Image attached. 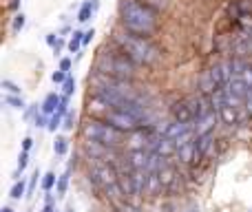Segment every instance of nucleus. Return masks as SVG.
I'll return each mask as SVG.
<instances>
[{"mask_svg": "<svg viewBox=\"0 0 252 212\" xmlns=\"http://www.w3.org/2000/svg\"><path fill=\"white\" fill-rule=\"evenodd\" d=\"M120 25L128 33L148 38L157 31V13L139 0H122L120 2Z\"/></svg>", "mask_w": 252, "mask_h": 212, "instance_id": "f257e3e1", "label": "nucleus"}, {"mask_svg": "<svg viewBox=\"0 0 252 212\" xmlns=\"http://www.w3.org/2000/svg\"><path fill=\"white\" fill-rule=\"evenodd\" d=\"M113 42L118 49L130 58L135 64H153L159 60V51L148 38H139V35L128 33L126 29H115L113 31Z\"/></svg>", "mask_w": 252, "mask_h": 212, "instance_id": "f03ea898", "label": "nucleus"}, {"mask_svg": "<svg viewBox=\"0 0 252 212\" xmlns=\"http://www.w3.org/2000/svg\"><path fill=\"white\" fill-rule=\"evenodd\" d=\"M135 69H137V64L122 51L113 53V51L102 49V53L97 56V62H95L97 73H104V75H109V78L126 80V82H130V80L135 78Z\"/></svg>", "mask_w": 252, "mask_h": 212, "instance_id": "7ed1b4c3", "label": "nucleus"}, {"mask_svg": "<svg viewBox=\"0 0 252 212\" xmlns=\"http://www.w3.org/2000/svg\"><path fill=\"white\" fill-rule=\"evenodd\" d=\"M80 133L87 142H97L102 146L109 148H118L124 144V133H120L118 128H113L111 124H106L104 120H97V117H89L84 120V124L80 126Z\"/></svg>", "mask_w": 252, "mask_h": 212, "instance_id": "20e7f679", "label": "nucleus"}, {"mask_svg": "<svg viewBox=\"0 0 252 212\" xmlns=\"http://www.w3.org/2000/svg\"><path fill=\"white\" fill-rule=\"evenodd\" d=\"M102 120L106 121V124H111L113 128H118L120 133H128V135H133L135 130H139L142 128V124H139L137 120H135L133 115H128L126 111H122V108H111L109 113H106Z\"/></svg>", "mask_w": 252, "mask_h": 212, "instance_id": "39448f33", "label": "nucleus"}, {"mask_svg": "<svg viewBox=\"0 0 252 212\" xmlns=\"http://www.w3.org/2000/svg\"><path fill=\"white\" fill-rule=\"evenodd\" d=\"M188 135H195V126L192 124H184V121H173L161 130V137L170 139V142H179V139L188 137Z\"/></svg>", "mask_w": 252, "mask_h": 212, "instance_id": "423d86ee", "label": "nucleus"}, {"mask_svg": "<svg viewBox=\"0 0 252 212\" xmlns=\"http://www.w3.org/2000/svg\"><path fill=\"white\" fill-rule=\"evenodd\" d=\"M170 115H173L175 121H184V124H192V121H195V113H192L190 100L175 102V104L170 106Z\"/></svg>", "mask_w": 252, "mask_h": 212, "instance_id": "0eeeda50", "label": "nucleus"}, {"mask_svg": "<svg viewBox=\"0 0 252 212\" xmlns=\"http://www.w3.org/2000/svg\"><path fill=\"white\" fill-rule=\"evenodd\" d=\"M84 151L89 152V157H91V159H100V161H104V164H109V161H115L113 148L102 146V144H97V142H87Z\"/></svg>", "mask_w": 252, "mask_h": 212, "instance_id": "6e6552de", "label": "nucleus"}, {"mask_svg": "<svg viewBox=\"0 0 252 212\" xmlns=\"http://www.w3.org/2000/svg\"><path fill=\"white\" fill-rule=\"evenodd\" d=\"M148 159H151V152L130 151L128 152V168L130 170H146L148 168Z\"/></svg>", "mask_w": 252, "mask_h": 212, "instance_id": "1a4fd4ad", "label": "nucleus"}, {"mask_svg": "<svg viewBox=\"0 0 252 212\" xmlns=\"http://www.w3.org/2000/svg\"><path fill=\"white\" fill-rule=\"evenodd\" d=\"M217 111H210L208 115H204L201 120L195 121V137H199V135H208L213 133V126H215V120H217Z\"/></svg>", "mask_w": 252, "mask_h": 212, "instance_id": "9d476101", "label": "nucleus"}, {"mask_svg": "<svg viewBox=\"0 0 252 212\" xmlns=\"http://www.w3.org/2000/svg\"><path fill=\"white\" fill-rule=\"evenodd\" d=\"M217 115H219V120H221L226 126L239 124V108H235V106H230V104H223L217 111Z\"/></svg>", "mask_w": 252, "mask_h": 212, "instance_id": "9b49d317", "label": "nucleus"}, {"mask_svg": "<svg viewBox=\"0 0 252 212\" xmlns=\"http://www.w3.org/2000/svg\"><path fill=\"white\" fill-rule=\"evenodd\" d=\"M60 102H62V95H58V93H49V95L42 100V104H40V108H42L44 115L51 117L53 113H56L58 108H60Z\"/></svg>", "mask_w": 252, "mask_h": 212, "instance_id": "f8f14e48", "label": "nucleus"}, {"mask_svg": "<svg viewBox=\"0 0 252 212\" xmlns=\"http://www.w3.org/2000/svg\"><path fill=\"white\" fill-rule=\"evenodd\" d=\"M161 179H159V173H148V182H146V195H151V197H155V195H159V190H161Z\"/></svg>", "mask_w": 252, "mask_h": 212, "instance_id": "ddd939ff", "label": "nucleus"}, {"mask_svg": "<svg viewBox=\"0 0 252 212\" xmlns=\"http://www.w3.org/2000/svg\"><path fill=\"white\" fill-rule=\"evenodd\" d=\"M120 190H122V197H135V186H133V177H130V173L126 175H120Z\"/></svg>", "mask_w": 252, "mask_h": 212, "instance_id": "4468645a", "label": "nucleus"}, {"mask_svg": "<svg viewBox=\"0 0 252 212\" xmlns=\"http://www.w3.org/2000/svg\"><path fill=\"white\" fill-rule=\"evenodd\" d=\"M230 11H232V16L239 20L241 16H246V13L252 11V0H235L232 7H230Z\"/></svg>", "mask_w": 252, "mask_h": 212, "instance_id": "2eb2a0df", "label": "nucleus"}, {"mask_svg": "<svg viewBox=\"0 0 252 212\" xmlns=\"http://www.w3.org/2000/svg\"><path fill=\"white\" fill-rule=\"evenodd\" d=\"M82 44H84V31L75 29L73 35H71V40L66 42V49H69L71 53H80V47H82Z\"/></svg>", "mask_w": 252, "mask_h": 212, "instance_id": "dca6fc26", "label": "nucleus"}, {"mask_svg": "<svg viewBox=\"0 0 252 212\" xmlns=\"http://www.w3.org/2000/svg\"><path fill=\"white\" fill-rule=\"evenodd\" d=\"M69 177H71V166L60 175V177H58V186H56V195L58 197H64L66 195V188H69Z\"/></svg>", "mask_w": 252, "mask_h": 212, "instance_id": "f3484780", "label": "nucleus"}, {"mask_svg": "<svg viewBox=\"0 0 252 212\" xmlns=\"http://www.w3.org/2000/svg\"><path fill=\"white\" fill-rule=\"evenodd\" d=\"M93 11H95V0H84L82 7H80V11H78V20L80 22H87L89 18H91Z\"/></svg>", "mask_w": 252, "mask_h": 212, "instance_id": "a211bd4d", "label": "nucleus"}, {"mask_svg": "<svg viewBox=\"0 0 252 212\" xmlns=\"http://www.w3.org/2000/svg\"><path fill=\"white\" fill-rule=\"evenodd\" d=\"M40 186H42L44 192H51L53 188L58 186V175L53 173V170H49V173L42 175V182H40Z\"/></svg>", "mask_w": 252, "mask_h": 212, "instance_id": "6ab92c4d", "label": "nucleus"}, {"mask_svg": "<svg viewBox=\"0 0 252 212\" xmlns=\"http://www.w3.org/2000/svg\"><path fill=\"white\" fill-rule=\"evenodd\" d=\"M66 151H69V139L58 135L56 142H53V152H56L58 157H62V155H66Z\"/></svg>", "mask_w": 252, "mask_h": 212, "instance_id": "aec40b11", "label": "nucleus"}, {"mask_svg": "<svg viewBox=\"0 0 252 212\" xmlns=\"http://www.w3.org/2000/svg\"><path fill=\"white\" fill-rule=\"evenodd\" d=\"M27 183H25V179H20V182H16L13 183V188H11V192H9V197L11 199H22V197H27Z\"/></svg>", "mask_w": 252, "mask_h": 212, "instance_id": "412c9836", "label": "nucleus"}, {"mask_svg": "<svg viewBox=\"0 0 252 212\" xmlns=\"http://www.w3.org/2000/svg\"><path fill=\"white\" fill-rule=\"evenodd\" d=\"M4 104L11 106V108H18V111H25V108H27L22 95H7V93H4Z\"/></svg>", "mask_w": 252, "mask_h": 212, "instance_id": "4be33fe9", "label": "nucleus"}, {"mask_svg": "<svg viewBox=\"0 0 252 212\" xmlns=\"http://www.w3.org/2000/svg\"><path fill=\"white\" fill-rule=\"evenodd\" d=\"M64 117H66V115H62V113H58V111H56L51 117H49V128H47V130H51V133H56V130L60 128L62 124H64Z\"/></svg>", "mask_w": 252, "mask_h": 212, "instance_id": "5701e85b", "label": "nucleus"}, {"mask_svg": "<svg viewBox=\"0 0 252 212\" xmlns=\"http://www.w3.org/2000/svg\"><path fill=\"white\" fill-rule=\"evenodd\" d=\"M2 89L7 95H22V89L18 87L13 80H2Z\"/></svg>", "mask_w": 252, "mask_h": 212, "instance_id": "b1692460", "label": "nucleus"}, {"mask_svg": "<svg viewBox=\"0 0 252 212\" xmlns=\"http://www.w3.org/2000/svg\"><path fill=\"white\" fill-rule=\"evenodd\" d=\"M142 4H146L148 9H153L155 13H159L161 9H166V0H139Z\"/></svg>", "mask_w": 252, "mask_h": 212, "instance_id": "393cba45", "label": "nucleus"}, {"mask_svg": "<svg viewBox=\"0 0 252 212\" xmlns=\"http://www.w3.org/2000/svg\"><path fill=\"white\" fill-rule=\"evenodd\" d=\"M38 182H42V175H40V170H33V175H31V179H29V188H27V197L33 195L35 183H38Z\"/></svg>", "mask_w": 252, "mask_h": 212, "instance_id": "a878e982", "label": "nucleus"}, {"mask_svg": "<svg viewBox=\"0 0 252 212\" xmlns=\"http://www.w3.org/2000/svg\"><path fill=\"white\" fill-rule=\"evenodd\" d=\"M33 126L35 128H49V115H44L42 111L33 117Z\"/></svg>", "mask_w": 252, "mask_h": 212, "instance_id": "bb28decb", "label": "nucleus"}, {"mask_svg": "<svg viewBox=\"0 0 252 212\" xmlns=\"http://www.w3.org/2000/svg\"><path fill=\"white\" fill-rule=\"evenodd\" d=\"M73 91H75V78H71V75H69V78H66V82L64 84H62V95H73Z\"/></svg>", "mask_w": 252, "mask_h": 212, "instance_id": "cd10ccee", "label": "nucleus"}, {"mask_svg": "<svg viewBox=\"0 0 252 212\" xmlns=\"http://www.w3.org/2000/svg\"><path fill=\"white\" fill-rule=\"evenodd\" d=\"M38 106H40V104H29V106L25 108V120H27V121H33V117L38 115L40 111H42V108H38Z\"/></svg>", "mask_w": 252, "mask_h": 212, "instance_id": "c85d7f7f", "label": "nucleus"}, {"mask_svg": "<svg viewBox=\"0 0 252 212\" xmlns=\"http://www.w3.org/2000/svg\"><path fill=\"white\" fill-rule=\"evenodd\" d=\"M25 22H27V16L25 13H16V16H13V22H11V27H13V31H20L22 27H25Z\"/></svg>", "mask_w": 252, "mask_h": 212, "instance_id": "c756f323", "label": "nucleus"}, {"mask_svg": "<svg viewBox=\"0 0 252 212\" xmlns=\"http://www.w3.org/2000/svg\"><path fill=\"white\" fill-rule=\"evenodd\" d=\"M27 164H29V152H25V151H22V152H20V157H18V168H16V170H20V173H25Z\"/></svg>", "mask_w": 252, "mask_h": 212, "instance_id": "7c9ffc66", "label": "nucleus"}, {"mask_svg": "<svg viewBox=\"0 0 252 212\" xmlns=\"http://www.w3.org/2000/svg\"><path fill=\"white\" fill-rule=\"evenodd\" d=\"M66 78H69V73H64V71H60V69L53 71V75H51V80H53L56 84H64Z\"/></svg>", "mask_w": 252, "mask_h": 212, "instance_id": "2f4dec72", "label": "nucleus"}, {"mask_svg": "<svg viewBox=\"0 0 252 212\" xmlns=\"http://www.w3.org/2000/svg\"><path fill=\"white\" fill-rule=\"evenodd\" d=\"M62 126H64V128L66 130H71V128H73V126H75V115H73V113H66V117H64V124H62Z\"/></svg>", "mask_w": 252, "mask_h": 212, "instance_id": "473e14b6", "label": "nucleus"}, {"mask_svg": "<svg viewBox=\"0 0 252 212\" xmlns=\"http://www.w3.org/2000/svg\"><path fill=\"white\" fill-rule=\"evenodd\" d=\"M71 66H73V60L71 58H62L60 60V71H64V73H69Z\"/></svg>", "mask_w": 252, "mask_h": 212, "instance_id": "72a5a7b5", "label": "nucleus"}, {"mask_svg": "<svg viewBox=\"0 0 252 212\" xmlns=\"http://www.w3.org/2000/svg\"><path fill=\"white\" fill-rule=\"evenodd\" d=\"M239 22H241V27H244V29H252V13H246V16H241Z\"/></svg>", "mask_w": 252, "mask_h": 212, "instance_id": "f704fd0d", "label": "nucleus"}, {"mask_svg": "<svg viewBox=\"0 0 252 212\" xmlns=\"http://www.w3.org/2000/svg\"><path fill=\"white\" fill-rule=\"evenodd\" d=\"M31 146H33V139H31V137H25V139H22V151H25V152H29Z\"/></svg>", "mask_w": 252, "mask_h": 212, "instance_id": "c9c22d12", "label": "nucleus"}, {"mask_svg": "<svg viewBox=\"0 0 252 212\" xmlns=\"http://www.w3.org/2000/svg\"><path fill=\"white\" fill-rule=\"evenodd\" d=\"M58 38H60V35H58V33H47V44H49V47H56Z\"/></svg>", "mask_w": 252, "mask_h": 212, "instance_id": "e433bc0d", "label": "nucleus"}, {"mask_svg": "<svg viewBox=\"0 0 252 212\" xmlns=\"http://www.w3.org/2000/svg\"><path fill=\"white\" fill-rule=\"evenodd\" d=\"M93 35H95V29H93V27H91V29H89V31H84V44H89V42H91V40H93Z\"/></svg>", "mask_w": 252, "mask_h": 212, "instance_id": "4c0bfd02", "label": "nucleus"}, {"mask_svg": "<svg viewBox=\"0 0 252 212\" xmlns=\"http://www.w3.org/2000/svg\"><path fill=\"white\" fill-rule=\"evenodd\" d=\"M62 49H64V40H62V38H58L56 47H53V53H56V56H60V51H62Z\"/></svg>", "mask_w": 252, "mask_h": 212, "instance_id": "58836bf2", "label": "nucleus"}, {"mask_svg": "<svg viewBox=\"0 0 252 212\" xmlns=\"http://www.w3.org/2000/svg\"><path fill=\"white\" fill-rule=\"evenodd\" d=\"M42 212H58V210H56V206H53V204H47L42 208Z\"/></svg>", "mask_w": 252, "mask_h": 212, "instance_id": "ea45409f", "label": "nucleus"}, {"mask_svg": "<svg viewBox=\"0 0 252 212\" xmlns=\"http://www.w3.org/2000/svg\"><path fill=\"white\" fill-rule=\"evenodd\" d=\"M18 4H20V0H11V9H18Z\"/></svg>", "mask_w": 252, "mask_h": 212, "instance_id": "a19ab883", "label": "nucleus"}, {"mask_svg": "<svg viewBox=\"0 0 252 212\" xmlns=\"http://www.w3.org/2000/svg\"><path fill=\"white\" fill-rule=\"evenodd\" d=\"M64 212H75V208H73V206H66V210Z\"/></svg>", "mask_w": 252, "mask_h": 212, "instance_id": "79ce46f5", "label": "nucleus"}, {"mask_svg": "<svg viewBox=\"0 0 252 212\" xmlns=\"http://www.w3.org/2000/svg\"><path fill=\"white\" fill-rule=\"evenodd\" d=\"M0 212H13V210H11V208H9V206H4V208H2V210H0Z\"/></svg>", "mask_w": 252, "mask_h": 212, "instance_id": "37998d69", "label": "nucleus"}, {"mask_svg": "<svg viewBox=\"0 0 252 212\" xmlns=\"http://www.w3.org/2000/svg\"><path fill=\"white\" fill-rule=\"evenodd\" d=\"M250 212H252V208H250Z\"/></svg>", "mask_w": 252, "mask_h": 212, "instance_id": "c03bdc74", "label": "nucleus"}]
</instances>
